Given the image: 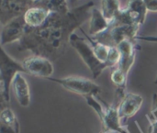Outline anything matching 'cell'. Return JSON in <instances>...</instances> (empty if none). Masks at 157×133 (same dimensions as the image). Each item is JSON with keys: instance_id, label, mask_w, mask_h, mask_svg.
I'll return each mask as SVG.
<instances>
[{"instance_id": "obj_18", "label": "cell", "mask_w": 157, "mask_h": 133, "mask_svg": "<svg viewBox=\"0 0 157 133\" xmlns=\"http://www.w3.org/2000/svg\"><path fill=\"white\" fill-rule=\"evenodd\" d=\"M121 10L119 0H101V12L108 21H112Z\"/></svg>"}, {"instance_id": "obj_19", "label": "cell", "mask_w": 157, "mask_h": 133, "mask_svg": "<svg viewBox=\"0 0 157 133\" xmlns=\"http://www.w3.org/2000/svg\"><path fill=\"white\" fill-rule=\"evenodd\" d=\"M83 31V30H82ZM83 33L85 34L86 38L87 39L88 42L90 43V45L93 48V51L97 56V58L101 62V63H106L108 56H109V46H107L101 42H98L97 40H95L92 37H88V35L86 33H85V31H83Z\"/></svg>"}, {"instance_id": "obj_9", "label": "cell", "mask_w": 157, "mask_h": 133, "mask_svg": "<svg viewBox=\"0 0 157 133\" xmlns=\"http://www.w3.org/2000/svg\"><path fill=\"white\" fill-rule=\"evenodd\" d=\"M143 103L144 98L142 96L133 93L126 94L118 105V112L121 120H128L135 116L141 109Z\"/></svg>"}, {"instance_id": "obj_10", "label": "cell", "mask_w": 157, "mask_h": 133, "mask_svg": "<svg viewBox=\"0 0 157 133\" xmlns=\"http://www.w3.org/2000/svg\"><path fill=\"white\" fill-rule=\"evenodd\" d=\"M117 47L121 51V61L118 64V68H120L126 75H128L134 63L136 51L139 49V46L136 45L134 41L126 40L121 42Z\"/></svg>"}, {"instance_id": "obj_15", "label": "cell", "mask_w": 157, "mask_h": 133, "mask_svg": "<svg viewBox=\"0 0 157 133\" xmlns=\"http://www.w3.org/2000/svg\"><path fill=\"white\" fill-rule=\"evenodd\" d=\"M105 108V118L101 122L103 129H112V130H120L122 129L123 126L121 124V119L119 117L118 107L112 106L102 100Z\"/></svg>"}, {"instance_id": "obj_20", "label": "cell", "mask_w": 157, "mask_h": 133, "mask_svg": "<svg viewBox=\"0 0 157 133\" xmlns=\"http://www.w3.org/2000/svg\"><path fill=\"white\" fill-rule=\"evenodd\" d=\"M120 61H121V51H120L119 48L118 47H110L108 59L105 63L106 65L108 66V68H109V67L111 68V67L118 65Z\"/></svg>"}, {"instance_id": "obj_24", "label": "cell", "mask_w": 157, "mask_h": 133, "mask_svg": "<svg viewBox=\"0 0 157 133\" xmlns=\"http://www.w3.org/2000/svg\"><path fill=\"white\" fill-rule=\"evenodd\" d=\"M99 133H129L125 127L120 130H112V129H102Z\"/></svg>"}, {"instance_id": "obj_27", "label": "cell", "mask_w": 157, "mask_h": 133, "mask_svg": "<svg viewBox=\"0 0 157 133\" xmlns=\"http://www.w3.org/2000/svg\"><path fill=\"white\" fill-rule=\"evenodd\" d=\"M33 1H34V0H33Z\"/></svg>"}, {"instance_id": "obj_26", "label": "cell", "mask_w": 157, "mask_h": 133, "mask_svg": "<svg viewBox=\"0 0 157 133\" xmlns=\"http://www.w3.org/2000/svg\"><path fill=\"white\" fill-rule=\"evenodd\" d=\"M154 83H155V85H157V76H156V78H155V82H154Z\"/></svg>"}, {"instance_id": "obj_14", "label": "cell", "mask_w": 157, "mask_h": 133, "mask_svg": "<svg viewBox=\"0 0 157 133\" xmlns=\"http://www.w3.org/2000/svg\"><path fill=\"white\" fill-rule=\"evenodd\" d=\"M109 27V21H108L103 16L101 10L98 8H93L91 11L89 29L88 33L90 36L95 37L104 31H106Z\"/></svg>"}, {"instance_id": "obj_1", "label": "cell", "mask_w": 157, "mask_h": 133, "mask_svg": "<svg viewBox=\"0 0 157 133\" xmlns=\"http://www.w3.org/2000/svg\"><path fill=\"white\" fill-rule=\"evenodd\" d=\"M94 6L90 1L70 9L67 13H51L39 28L26 27L25 35L18 42L19 51H29L53 62L62 57L70 44V37L86 22Z\"/></svg>"}, {"instance_id": "obj_16", "label": "cell", "mask_w": 157, "mask_h": 133, "mask_svg": "<svg viewBox=\"0 0 157 133\" xmlns=\"http://www.w3.org/2000/svg\"><path fill=\"white\" fill-rule=\"evenodd\" d=\"M31 6H39L48 10L51 13H67V0H34Z\"/></svg>"}, {"instance_id": "obj_5", "label": "cell", "mask_w": 157, "mask_h": 133, "mask_svg": "<svg viewBox=\"0 0 157 133\" xmlns=\"http://www.w3.org/2000/svg\"><path fill=\"white\" fill-rule=\"evenodd\" d=\"M46 79L51 82L59 84L64 89H66L72 93L80 95L83 97H98L102 92L101 87L98 84H96L92 80L85 78V77L68 76V77H64V78L49 77Z\"/></svg>"}, {"instance_id": "obj_4", "label": "cell", "mask_w": 157, "mask_h": 133, "mask_svg": "<svg viewBox=\"0 0 157 133\" xmlns=\"http://www.w3.org/2000/svg\"><path fill=\"white\" fill-rule=\"evenodd\" d=\"M70 45L76 51L83 62L89 68L94 79L99 77L102 72L108 68L106 63H101L97 58L92 46L84 38L73 33L70 37Z\"/></svg>"}, {"instance_id": "obj_23", "label": "cell", "mask_w": 157, "mask_h": 133, "mask_svg": "<svg viewBox=\"0 0 157 133\" xmlns=\"http://www.w3.org/2000/svg\"><path fill=\"white\" fill-rule=\"evenodd\" d=\"M150 121V126L148 129V132L147 133H157V120H155V119H153L151 116L147 115L146 116Z\"/></svg>"}, {"instance_id": "obj_7", "label": "cell", "mask_w": 157, "mask_h": 133, "mask_svg": "<svg viewBox=\"0 0 157 133\" xmlns=\"http://www.w3.org/2000/svg\"><path fill=\"white\" fill-rule=\"evenodd\" d=\"M22 65L26 71V74L45 79L52 77L54 71L52 61L38 55L27 57L22 61Z\"/></svg>"}, {"instance_id": "obj_13", "label": "cell", "mask_w": 157, "mask_h": 133, "mask_svg": "<svg viewBox=\"0 0 157 133\" xmlns=\"http://www.w3.org/2000/svg\"><path fill=\"white\" fill-rule=\"evenodd\" d=\"M51 12L48 10L39 7V6H31L29 7L26 13L24 14V19L27 27L29 28H39L42 26L47 18L49 17Z\"/></svg>"}, {"instance_id": "obj_2", "label": "cell", "mask_w": 157, "mask_h": 133, "mask_svg": "<svg viewBox=\"0 0 157 133\" xmlns=\"http://www.w3.org/2000/svg\"><path fill=\"white\" fill-rule=\"evenodd\" d=\"M140 25L138 24H115L109 22V28L95 36L92 37L95 40L101 42L109 47H117L123 40H144L150 41H157V38L155 37H138L137 33L139 30Z\"/></svg>"}, {"instance_id": "obj_25", "label": "cell", "mask_w": 157, "mask_h": 133, "mask_svg": "<svg viewBox=\"0 0 157 133\" xmlns=\"http://www.w3.org/2000/svg\"><path fill=\"white\" fill-rule=\"evenodd\" d=\"M77 0H69V2L70 3H75V2H76Z\"/></svg>"}, {"instance_id": "obj_17", "label": "cell", "mask_w": 157, "mask_h": 133, "mask_svg": "<svg viewBox=\"0 0 157 133\" xmlns=\"http://www.w3.org/2000/svg\"><path fill=\"white\" fill-rule=\"evenodd\" d=\"M133 17L134 20L141 26L144 23L147 8L144 0H129L128 6L126 8Z\"/></svg>"}, {"instance_id": "obj_21", "label": "cell", "mask_w": 157, "mask_h": 133, "mask_svg": "<svg viewBox=\"0 0 157 133\" xmlns=\"http://www.w3.org/2000/svg\"><path fill=\"white\" fill-rule=\"evenodd\" d=\"M149 116H151L153 119H155L157 120V94L155 93L153 95V105H152V109L151 112L148 114Z\"/></svg>"}, {"instance_id": "obj_6", "label": "cell", "mask_w": 157, "mask_h": 133, "mask_svg": "<svg viewBox=\"0 0 157 133\" xmlns=\"http://www.w3.org/2000/svg\"><path fill=\"white\" fill-rule=\"evenodd\" d=\"M33 0H1L0 1V23L3 26L12 19L23 16L31 7Z\"/></svg>"}, {"instance_id": "obj_3", "label": "cell", "mask_w": 157, "mask_h": 133, "mask_svg": "<svg viewBox=\"0 0 157 133\" xmlns=\"http://www.w3.org/2000/svg\"><path fill=\"white\" fill-rule=\"evenodd\" d=\"M17 73H25L26 71L22 63H18L9 56L3 48H1V65H0V95L1 107L8 108L10 102L11 84Z\"/></svg>"}, {"instance_id": "obj_11", "label": "cell", "mask_w": 157, "mask_h": 133, "mask_svg": "<svg viewBox=\"0 0 157 133\" xmlns=\"http://www.w3.org/2000/svg\"><path fill=\"white\" fill-rule=\"evenodd\" d=\"M11 89L19 106L23 108L29 107L30 103L29 86L21 73H17L14 77L11 84Z\"/></svg>"}, {"instance_id": "obj_22", "label": "cell", "mask_w": 157, "mask_h": 133, "mask_svg": "<svg viewBox=\"0 0 157 133\" xmlns=\"http://www.w3.org/2000/svg\"><path fill=\"white\" fill-rule=\"evenodd\" d=\"M148 11L157 12V0H144Z\"/></svg>"}, {"instance_id": "obj_8", "label": "cell", "mask_w": 157, "mask_h": 133, "mask_svg": "<svg viewBox=\"0 0 157 133\" xmlns=\"http://www.w3.org/2000/svg\"><path fill=\"white\" fill-rule=\"evenodd\" d=\"M26 22L24 19V15L16 17L9 21L7 24L2 27L0 42L3 47L6 44H9L15 41H20L25 35Z\"/></svg>"}, {"instance_id": "obj_12", "label": "cell", "mask_w": 157, "mask_h": 133, "mask_svg": "<svg viewBox=\"0 0 157 133\" xmlns=\"http://www.w3.org/2000/svg\"><path fill=\"white\" fill-rule=\"evenodd\" d=\"M0 133H20L19 122L10 107L4 108L1 110Z\"/></svg>"}]
</instances>
